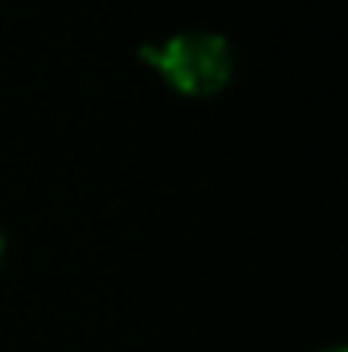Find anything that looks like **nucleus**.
<instances>
[{"mask_svg":"<svg viewBox=\"0 0 348 352\" xmlns=\"http://www.w3.org/2000/svg\"><path fill=\"white\" fill-rule=\"evenodd\" d=\"M3 256H7V243H3V233H0V267H3Z\"/></svg>","mask_w":348,"mask_h":352,"instance_id":"2","label":"nucleus"},{"mask_svg":"<svg viewBox=\"0 0 348 352\" xmlns=\"http://www.w3.org/2000/svg\"><path fill=\"white\" fill-rule=\"evenodd\" d=\"M154 65L174 93L192 100L222 93L235 69L229 41L216 31H181L167 38L157 48Z\"/></svg>","mask_w":348,"mask_h":352,"instance_id":"1","label":"nucleus"},{"mask_svg":"<svg viewBox=\"0 0 348 352\" xmlns=\"http://www.w3.org/2000/svg\"><path fill=\"white\" fill-rule=\"evenodd\" d=\"M325 352H345V349L342 346H332V349H325Z\"/></svg>","mask_w":348,"mask_h":352,"instance_id":"3","label":"nucleus"}]
</instances>
